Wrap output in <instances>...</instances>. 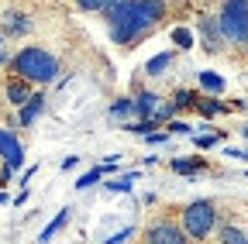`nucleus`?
<instances>
[{
    "instance_id": "obj_1",
    "label": "nucleus",
    "mask_w": 248,
    "mask_h": 244,
    "mask_svg": "<svg viewBox=\"0 0 248 244\" xmlns=\"http://www.w3.org/2000/svg\"><path fill=\"white\" fill-rule=\"evenodd\" d=\"M100 14L110 21L114 42L128 45V42H135L138 35H145L148 28H155L162 21L166 4L162 0H107Z\"/></svg>"
},
{
    "instance_id": "obj_2",
    "label": "nucleus",
    "mask_w": 248,
    "mask_h": 244,
    "mask_svg": "<svg viewBox=\"0 0 248 244\" xmlns=\"http://www.w3.org/2000/svg\"><path fill=\"white\" fill-rule=\"evenodd\" d=\"M14 72H17V79H24V83H52L55 76H59V62L45 52V48H21L17 52V58H14Z\"/></svg>"
},
{
    "instance_id": "obj_3",
    "label": "nucleus",
    "mask_w": 248,
    "mask_h": 244,
    "mask_svg": "<svg viewBox=\"0 0 248 244\" xmlns=\"http://www.w3.org/2000/svg\"><path fill=\"white\" fill-rule=\"evenodd\" d=\"M224 42L231 45H248V0H224L221 14H217Z\"/></svg>"
},
{
    "instance_id": "obj_4",
    "label": "nucleus",
    "mask_w": 248,
    "mask_h": 244,
    "mask_svg": "<svg viewBox=\"0 0 248 244\" xmlns=\"http://www.w3.org/2000/svg\"><path fill=\"white\" fill-rule=\"evenodd\" d=\"M214 224H217V210H214L210 200H197V203H190L183 210V230H186V237L203 241V237H210Z\"/></svg>"
},
{
    "instance_id": "obj_5",
    "label": "nucleus",
    "mask_w": 248,
    "mask_h": 244,
    "mask_svg": "<svg viewBox=\"0 0 248 244\" xmlns=\"http://www.w3.org/2000/svg\"><path fill=\"white\" fill-rule=\"evenodd\" d=\"M148 244H190V237H186L183 227L169 224V220H159L148 227Z\"/></svg>"
},
{
    "instance_id": "obj_6",
    "label": "nucleus",
    "mask_w": 248,
    "mask_h": 244,
    "mask_svg": "<svg viewBox=\"0 0 248 244\" xmlns=\"http://www.w3.org/2000/svg\"><path fill=\"white\" fill-rule=\"evenodd\" d=\"M197 31H200V38H203L207 52H221V48H224V35H221V28H217V17L200 14V21H197Z\"/></svg>"
},
{
    "instance_id": "obj_7",
    "label": "nucleus",
    "mask_w": 248,
    "mask_h": 244,
    "mask_svg": "<svg viewBox=\"0 0 248 244\" xmlns=\"http://www.w3.org/2000/svg\"><path fill=\"white\" fill-rule=\"evenodd\" d=\"M45 110V93H31L24 103H21V124L28 128V124H35V117Z\"/></svg>"
},
{
    "instance_id": "obj_8",
    "label": "nucleus",
    "mask_w": 248,
    "mask_h": 244,
    "mask_svg": "<svg viewBox=\"0 0 248 244\" xmlns=\"http://www.w3.org/2000/svg\"><path fill=\"white\" fill-rule=\"evenodd\" d=\"M31 31V21L21 11H7L4 14V35H28Z\"/></svg>"
},
{
    "instance_id": "obj_9",
    "label": "nucleus",
    "mask_w": 248,
    "mask_h": 244,
    "mask_svg": "<svg viewBox=\"0 0 248 244\" xmlns=\"http://www.w3.org/2000/svg\"><path fill=\"white\" fill-rule=\"evenodd\" d=\"M69 220H73V210H69V206H66V210H59V217H55V220H52V224H48V227L38 234V241H42V244H48V241H52V237H55L62 227L69 224Z\"/></svg>"
},
{
    "instance_id": "obj_10",
    "label": "nucleus",
    "mask_w": 248,
    "mask_h": 244,
    "mask_svg": "<svg viewBox=\"0 0 248 244\" xmlns=\"http://www.w3.org/2000/svg\"><path fill=\"white\" fill-rule=\"evenodd\" d=\"M28 97H31V89H28L24 79H11V83H7V100H11L14 107H21Z\"/></svg>"
},
{
    "instance_id": "obj_11",
    "label": "nucleus",
    "mask_w": 248,
    "mask_h": 244,
    "mask_svg": "<svg viewBox=\"0 0 248 244\" xmlns=\"http://www.w3.org/2000/svg\"><path fill=\"white\" fill-rule=\"evenodd\" d=\"M135 110H138L145 120H152L155 110H159V97H155V93H141V97L135 100Z\"/></svg>"
},
{
    "instance_id": "obj_12",
    "label": "nucleus",
    "mask_w": 248,
    "mask_h": 244,
    "mask_svg": "<svg viewBox=\"0 0 248 244\" xmlns=\"http://www.w3.org/2000/svg\"><path fill=\"white\" fill-rule=\"evenodd\" d=\"M172 66V52H162V55H155V58H148V66H145V72L148 76H162L166 69Z\"/></svg>"
},
{
    "instance_id": "obj_13",
    "label": "nucleus",
    "mask_w": 248,
    "mask_h": 244,
    "mask_svg": "<svg viewBox=\"0 0 248 244\" xmlns=\"http://www.w3.org/2000/svg\"><path fill=\"white\" fill-rule=\"evenodd\" d=\"M200 86L207 89V93H224V79L217 72H200Z\"/></svg>"
},
{
    "instance_id": "obj_14",
    "label": "nucleus",
    "mask_w": 248,
    "mask_h": 244,
    "mask_svg": "<svg viewBox=\"0 0 248 244\" xmlns=\"http://www.w3.org/2000/svg\"><path fill=\"white\" fill-rule=\"evenodd\" d=\"M221 244H248V237H245L238 227L228 224V227H221Z\"/></svg>"
},
{
    "instance_id": "obj_15",
    "label": "nucleus",
    "mask_w": 248,
    "mask_h": 244,
    "mask_svg": "<svg viewBox=\"0 0 248 244\" xmlns=\"http://www.w3.org/2000/svg\"><path fill=\"white\" fill-rule=\"evenodd\" d=\"M172 42H176V48H193V35L186 28H172Z\"/></svg>"
},
{
    "instance_id": "obj_16",
    "label": "nucleus",
    "mask_w": 248,
    "mask_h": 244,
    "mask_svg": "<svg viewBox=\"0 0 248 244\" xmlns=\"http://www.w3.org/2000/svg\"><path fill=\"white\" fill-rule=\"evenodd\" d=\"M131 110H135V100H128V97H121V100H117V103L110 107V117H128Z\"/></svg>"
},
{
    "instance_id": "obj_17",
    "label": "nucleus",
    "mask_w": 248,
    "mask_h": 244,
    "mask_svg": "<svg viewBox=\"0 0 248 244\" xmlns=\"http://www.w3.org/2000/svg\"><path fill=\"white\" fill-rule=\"evenodd\" d=\"M172 169L183 172V175H190V172H200L203 169V158H197V162H172Z\"/></svg>"
},
{
    "instance_id": "obj_18",
    "label": "nucleus",
    "mask_w": 248,
    "mask_h": 244,
    "mask_svg": "<svg viewBox=\"0 0 248 244\" xmlns=\"http://www.w3.org/2000/svg\"><path fill=\"white\" fill-rule=\"evenodd\" d=\"M100 169H93V172H86V175H79V182H76V189H90L93 186V182H100Z\"/></svg>"
},
{
    "instance_id": "obj_19",
    "label": "nucleus",
    "mask_w": 248,
    "mask_h": 244,
    "mask_svg": "<svg viewBox=\"0 0 248 244\" xmlns=\"http://www.w3.org/2000/svg\"><path fill=\"white\" fill-rule=\"evenodd\" d=\"M131 182H135V175H124V179H114V182H107V186H110L114 193H128V189H131Z\"/></svg>"
},
{
    "instance_id": "obj_20",
    "label": "nucleus",
    "mask_w": 248,
    "mask_h": 244,
    "mask_svg": "<svg viewBox=\"0 0 248 244\" xmlns=\"http://www.w3.org/2000/svg\"><path fill=\"white\" fill-rule=\"evenodd\" d=\"M131 237H135V227H124V230L110 234V237H107V244H124V241H131Z\"/></svg>"
},
{
    "instance_id": "obj_21",
    "label": "nucleus",
    "mask_w": 248,
    "mask_h": 244,
    "mask_svg": "<svg viewBox=\"0 0 248 244\" xmlns=\"http://www.w3.org/2000/svg\"><path fill=\"white\" fill-rule=\"evenodd\" d=\"M193 144H197L200 151H207V148L217 144V138H214V134H193Z\"/></svg>"
},
{
    "instance_id": "obj_22",
    "label": "nucleus",
    "mask_w": 248,
    "mask_h": 244,
    "mask_svg": "<svg viewBox=\"0 0 248 244\" xmlns=\"http://www.w3.org/2000/svg\"><path fill=\"white\" fill-rule=\"evenodd\" d=\"M197 107H200V114H207V117H210V114H224V110H228L224 103H214V100H210V103H197Z\"/></svg>"
},
{
    "instance_id": "obj_23",
    "label": "nucleus",
    "mask_w": 248,
    "mask_h": 244,
    "mask_svg": "<svg viewBox=\"0 0 248 244\" xmlns=\"http://www.w3.org/2000/svg\"><path fill=\"white\" fill-rule=\"evenodd\" d=\"M104 4H107V0H79L83 11H104Z\"/></svg>"
},
{
    "instance_id": "obj_24",
    "label": "nucleus",
    "mask_w": 248,
    "mask_h": 244,
    "mask_svg": "<svg viewBox=\"0 0 248 244\" xmlns=\"http://www.w3.org/2000/svg\"><path fill=\"white\" fill-rule=\"evenodd\" d=\"M169 131H172V134H190V124H183V120H172Z\"/></svg>"
},
{
    "instance_id": "obj_25",
    "label": "nucleus",
    "mask_w": 248,
    "mask_h": 244,
    "mask_svg": "<svg viewBox=\"0 0 248 244\" xmlns=\"http://www.w3.org/2000/svg\"><path fill=\"white\" fill-rule=\"evenodd\" d=\"M0 203H7V196H4V193H0Z\"/></svg>"
},
{
    "instance_id": "obj_26",
    "label": "nucleus",
    "mask_w": 248,
    "mask_h": 244,
    "mask_svg": "<svg viewBox=\"0 0 248 244\" xmlns=\"http://www.w3.org/2000/svg\"><path fill=\"white\" fill-rule=\"evenodd\" d=\"M245 158H248V151H245Z\"/></svg>"
},
{
    "instance_id": "obj_27",
    "label": "nucleus",
    "mask_w": 248,
    "mask_h": 244,
    "mask_svg": "<svg viewBox=\"0 0 248 244\" xmlns=\"http://www.w3.org/2000/svg\"><path fill=\"white\" fill-rule=\"evenodd\" d=\"M245 134H248V128H245Z\"/></svg>"
}]
</instances>
